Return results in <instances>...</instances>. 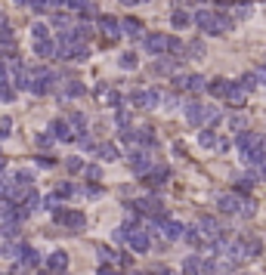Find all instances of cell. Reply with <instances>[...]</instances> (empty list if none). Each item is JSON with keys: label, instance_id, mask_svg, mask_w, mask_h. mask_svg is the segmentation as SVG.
<instances>
[{"label": "cell", "instance_id": "cell-1", "mask_svg": "<svg viewBox=\"0 0 266 275\" xmlns=\"http://www.w3.org/2000/svg\"><path fill=\"white\" fill-rule=\"evenodd\" d=\"M260 254H263V244L257 241V238H251V235H241V238H235V241H229V247L223 250L229 266L245 263V260H257Z\"/></svg>", "mask_w": 266, "mask_h": 275}, {"label": "cell", "instance_id": "cell-2", "mask_svg": "<svg viewBox=\"0 0 266 275\" xmlns=\"http://www.w3.org/2000/svg\"><path fill=\"white\" fill-rule=\"evenodd\" d=\"M235 148H238V155H241V161H251V155L257 152V148H266V136H260V133H251V130H245V133H238L235 136Z\"/></svg>", "mask_w": 266, "mask_h": 275}, {"label": "cell", "instance_id": "cell-3", "mask_svg": "<svg viewBox=\"0 0 266 275\" xmlns=\"http://www.w3.org/2000/svg\"><path fill=\"white\" fill-rule=\"evenodd\" d=\"M53 87H56V74L50 71V68H34L31 71V93L34 96H47V93H53Z\"/></svg>", "mask_w": 266, "mask_h": 275}, {"label": "cell", "instance_id": "cell-4", "mask_svg": "<svg viewBox=\"0 0 266 275\" xmlns=\"http://www.w3.org/2000/svg\"><path fill=\"white\" fill-rule=\"evenodd\" d=\"M217 272V263L214 257H201V254H192L183 263V275H214Z\"/></svg>", "mask_w": 266, "mask_h": 275}, {"label": "cell", "instance_id": "cell-5", "mask_svg": "<svg viewBox=\"0 0 266 275\" xmlns=\"http://www.w3.org/2000/svg\"><path fill=\"white\" fill-rule=\"evenodd\" d=\"M53 220L59 223V226H65V229H72V232H80V229L87 226V216L80 213V210H65V207H59L53 213Z\"/></svg>", "mask_w": 266, "mask_h": 275}, {"label": "cell", "instance_id": "cell-6", "mask_svg": "<svg viewBox=\"0 0 266 275\" xmlns=\"http://www.w3.org/2000/svg\"><path fill=\"white\" fill-rule=\"evenodd\" d=\"M170 84H173V90H186V93L195 96V93H201V90H204L207 81H204L201 74H173Z\"/></svg>", "mask_w": 266, "mask_h": 275}, {"label": "cell", "instance_id": "cell-7", "mask_svg": "<svg viewBox=\"0 0 266 275\" xmlns=\"http://www.w3.org/2000/svg\"><path fill=\"white\" fill-rule=\"evenodd\" d=\"M127 161H130L136 176H149L155 170V161H152V155H149V152H130V155H127Z\"/></svg>", "mask_w": 266, "mask_h": 275}, {"label": "cell", "instance_id": "cell-8", "mask_svg": "<svg viewBox=\"0 0 266 275\" xmlns=\"http://www.w3.org/2000/svg\"><path fill=\"white\" fill-rule=\"evenodd\" d=\"M130 99H133L136 108H146V111H152V108L161 105V93H158V90H136Z\"/></svg>", "mask_w": 266, "mask_h": 275}, {"label": "cell", "instance_id": "cell-9", "mask_svg": "<svg viewBox=\"0 0 266 275\" xmlns=\"http://www.w3.org/2000/svg\"><path fill=\"white\" fill-rule=\"evenodd\" d=\"M241 204H245V198L241 195H235V192H223L217 198V207H220V213H241Z\"/></svg>", "mask_w": 266, "mask_h": 275}, {"label": "cell", "instance_id": "cell-10", "mask_svg": "<svg viewBox=\"0 0 266 275\" xmlns=\"http://www.w3.org/2000/svg\"><path fill=\"white\" fill-rule=\"evenodd\" d=\"M204 111H207V105H201L198 99H189L186 105H183V114H186V121L192 124V127H201L204 124Z\"/></svg>", "mask_w": 266, "mask_h": 275}, {"label": "cell", "instance_id": "cell-11", "mask_svg": "<svg viewBox=\"0 0 266 275\" xmlns=\"http://www.w3.org/2000/svg\"><path fill=\"white\" fill-rule=\"evenodd\" d=\"M143 50H146L149 56L167 53V34H146V37H143Z\"/></svg>", "mask_w": 266, "mask_h": 275}, {"label": "cell", "instance_id": "cell-12", "mask_svg": "<svg viewBox=\"0 0 266 275\" xmlns=\"http://www.w3.org/2000/svg\"><path fill=\"white\" fill-rule=\"evenodd\" d=\"M214 19H217L214 9H195V13H192V25L198 28L201 34H211L214 31Z\"/></svg>", "mask_w": 266, "mask_h": 275}, {"label": "cell", "instance_id": "cell-13", "mask_svg": "<svg viewBox=\"0 0 266 275\" xmlns=\"http://www.w3.org/2000/svg\"><path fill=\"white\" fill-rule=\"evenodd\" d=\"M16 266H22V269H34V266H40V254L34 250L31 244H19V260H16Z\"/></svg>", "mask_w": 266, "mask_h": 275}, {"label": "cell", "instance_id": "cell-14", "mask_svg": "<svg viewBox=\"0 0 266 275\" xmlns=\"http://www.w3.org/2000/svg\"><path fill=\"white\" fill-rule=\"evenodd\" d=\"M195 229H198V235H201V238H211V241H217V238L226 232V229H220V223L214 220V216H201Z\"/></svg>", "mask_w": 266, "mask_h": 275}, {"label": "cell", "instance_id": "cell-15", "mask_svg": "<svg viewBox=\"0 0 266 275\" xmlns=\"http://www.w3.org/2000/svg\"><path fill=\"white\" fill-rule=\"evenodd\" d=\"M158 229H161V238H164V241H180L183 232H186V226L177 223V220H164Z\"/></svg>", "mask_w": 266, "mask_h": 275}, {"label": "cell", "instance_id": "cell-16", "mask_svg": "<svg viewBox=\"0 0 266 275\" xmlns=\"http://www.w3.org/2000/svg\"><path fill=\"white\" fill-rule=\"evenodd\" d=\"M50 133H53V139H62V142H72L75 139V133H72V127H68L65 118H56L50 124Z\"/></svg>", "mask_w": 266, "mask_h": 275}, {"label": "cell", "instance_id": "cell-17", "mask_svg": "<svg viewBox=\"0 0 266 275\" xmlns=\"http://www.w3.org/2000/svg\"><path fill=\"white\" fill-rule=\"evenodd\" d=\"M204 90H207V93H211L214 99H226V93H229V81L217 74V77H211V81L204 84Z\"/></svg>", "mask_w": 266, "mask_h": 275}, {"label": "cell", "instance_id": "cell-18", "mask_svg": "<svg viewBox=\"0 0 266 275\" xmlns=\"http://www.w3.org/2000/svg\"><path fill=\"white\" fill-rule=\"evenodd\" d=\"M143 31H146V28H143V22H140V19H133V16L121 19V34H127V37H146Z\"/></svg>", "mask_w": 266, "mask_h": 275}, {"label": "cell", "instance_id": "cell-19", "mask_svg": "<svg viewBox=\"0 0 266 275\" xmlns=\"http://www.w3.org/2000/svg\"><path fill=\"white\" fill-rule=\"evenodd\" d=\"M96 158H102V161H118L121 158V148L114 145V142H96Z\"/></svg>", "mask_w": 266, "mask_h": 275}, {"label": "cell", "instance_id": "cell-20", "mask_svg": "<svg viewBox=\"0 0 266 275\" xmlns=\"http://www.w3.org/2000/svg\"><path fill=\"white\" fill-rule=\"evenodd\" d=\"M47 269L56 272V275L68 269V254H65V250H53V254L47 257Z\"/></svg>", "mask_w": 266, "mask_h": 275}, {"label": "cell", "instance_id": "cell-21", "mask_svg": "<svg viewBox=\"0 0 266 275\" xmlns=\"http://www.w3.org/2000/svg\"><path fill=\"white\" fill-rule=\"evenodd\" d=\"M99 31L102 34H109V37H118L121 34V19H114V16H99Z\"/></svg>", "mask_w": 266, "mask_h": 275}, {"label": "cell", "instance_id": "cell-22", "mask_svg": "<svg viewBox=\"0 0 266 275\" xmlns=\"http://www.w3.org/2000/svg\"><path fill=\"white\" fill-rule=\"evenodd\" d=\"M143 179H146V186H152V189H155V186H164V182L170 179V170H167L164 164H161V167H155L152 173H149V176H143Z\"/></svg>", "mask_w": 266, "mask_h": 275}, {"label": "cell", "instance_id": "cell-23", "mask_svg": "<svg viewBox=\"0 0 266 275\" xmlns=\"http://www.w3.org/2000/svg\"><path fill=\"white\" fill-rule=\"evenodd\" d=\"M232 28H235V19H232V16L217 13V19H214V31H211V34H229Z\"/></svg>", "mask_w": 266, "mask_h": 275}, {"label": "cell", "instance_id": "cell-24", "mask_svg": "<svg viewBox=\"0 0 266 275\" xmlns=\"http://www.w3.org/2000/svg\"><path fill=\"white\" fill-rule=\"evenodd\" d=\"M245 99H248V93L241 90V84H238V81H229V93H226V102H232V105H245Z\"/></svg>", "mask_w": 266, "mask_h": 275}, {"label": "cell", "instance_id": "cell-25", "mask_svg": "<svg viewBox=\"0 0 266 275\" xmlns=\"http://www.w3.org/2000/svg\"><path fill=\"white\" fill-rule=\"evenodd\" d=\"M170 25L173 28H189L192 25V13H186V9H173V13H170Z\"/></svg>", "mask_w": 266, "mask_h": 275}, {"label": "cell", "instance_id": "cell-26", "mask_svg": "<svg viewBox=\"0 0 266 275\" xmlns=\"http://www.w3.org/2000/svg\"><path fill=\"white\" fill-rule=\"evenodd\" d=\"M84 93H87V87L80 84V81H68V84L62 87V96H65V99H77V96H84Z\"/></svg>", "mask_w": 266, "mask_h": 275}, {"label": "cell", "instance_id": "cell-27", "mask_svg": "<svg viewBox=\"0 0 266 275\" xmlns=\"http://www.w3.org/2000/svg\"><path fill=\"white\" fill-rule=\"evenodd\" d=\"M34 53L40 56V59H50V56L56 53V43L47 37V40H34Z\"/></svg>", "mask_w": 266, "mask_h": 275}, {"label": "cell", "instance_id": "cell-28", "mask_svg": "<svg viewBox=\"0 0 266 275\" xmlns=\"http://www.w3.org/2000/svg\"><path fill=\"white\" fill-rule=\"evenodd\" d=\"M65 6L72 9V13H80V16H90V9H93L90 0H65Z\"/></svg>", "mask_w": 266, "mask_h": 275}, {"label": "cell", "instance_id": "cell-29", "mask_svg": "<svg viewBox=\"0 0 266 275\" xmlns=\"http://www.w3.org/2000/svg\"><path fill=\"white\" fill-rule=\"evenodd\" d=\"M177 68H180V59H161V62H155L158 74H177Z\"/></svg>", "mask_w": 266, "mask_h": 275}, {"label": "cell", "instance_id": "cell-30", "mask_svg": "<svg viewBox=\"0 0 266 275\" xmlns=\"http://www.w3.org/2000/svg\"><path fill=\"white\" fill-rule=\"evenodd\" d=\"M53 195H56L59 201H62V198H75V195H77V186H75V182H59Z\"/></svg>", "mask_w": 266, "mask_h": 275}, {"label": "cell", "instance_id": "cell-31", "mask_svg": "<svg viewBox=\"0 0 266 275\" xmlns=\"http://www.w3.org/2000/svg\"><path fill=\"white\" fill-rule=\"evenodd\" d=\"M118 65L124 68V71H136V65H140V59H136V53H121Z\"/></svg>", "mask_w": 266, "mask_h": 275}, {"label": "cell", "instance_id": "cell-32", "mask_svg": "<svg viewBox=\"0 0 266 275\" xmlns=\"http://www.w3.org/2000/svg\"><path fill=\"white\" fill-rule=\"evenodd\" d=\"M133 133H136V142L155 145V130H152V127H140V130H133Z\"/></svg>", "mask_w": 266, "mask_h": 275}, {"label": "cell", "instance_id": "cell-33", "mask_svg": "<svg viewBox=\"0 0 266 275\" xmlns=\"http://www.w3.org/2000/svg\"><path fill=\"white\" fill-rule=\"evenodd\" d=\"M198 142H201L204 148H214V145H217V133H214L211 127H204V130L198 133Z\"/></svg>", "mask_w": 266, "mask_h": 275}, {"label": "cell", "instance_id": "cell-34", "mask_svg": "<svg viewBox=\"0 0 266 275\" xmlns=\"http://www.w3.org/2000/svg\"><path fill=\"white\" fill-rule=\"evenodd\" d=\"M251 74V81H254V87H266V65H257L254 71H248Z\"/></svg>", "mask_w": 266, "mask_h": 275}, {"label": "cell", "instance_id": "cell-35", "mask_svg": "<svg viewBox=\"0 0 266 275\" xmlns=\"http://www.w3.org/2000/svg\"><path fill=\"white\" fill-rule=\"evenodd\" d=\"M31 37L34 40H47L50 37V28L43 25V22H34V25H31Z\"/></svg>", "mask_w": 266, "mask_h": 275}, {"label": "cell", "instance_id": "cell-36", "mask_svg": "<svg viewBox=\"0 0 266 275\" xmlns=\"http://www.w3.org/2000/svg\"><path fill=\"white\" fill-rule=\"evenodd\" d=\"M114 124H118L121 130H130V111H127V108H118V111H114Z\"/></svg>", "mask_w": 266, "mask_h": 275}, {"label": "cell", "instance_id": "cell-37", "mask_svg": "<svg viewBox=\"0 0 266 275\" xmlns=\"http://www.w3.org/2000/svg\"><path fill=\"white\" fill-rule=\"evenodd\" d=\"M84 173H87V179H90V182H99V179H102V167L87 164V167H84Z\"/></svg>", "mask_w": 266, "mask_h": 275}, {"label": "cell", "instance_id": "cell-38", "mask_svg": "<svg viewBox=\"0 0 266 275\" xmlns=\"http://www.w3.org/2000/svg\"><path fill=\"white\" fill-rule=\"evenodd\" d=\"M183 238H186V241H189L192 247H198V244H201V235H198V229H195V226H192V229H186V232H183Z\"/></svg>", "mask_w": 266, "mask_h": 275}, {"label": "cell", "instance_id": "cell-39", "mask_svg": "<svg viewBox=\"0 0 266 275\" xmlns=\"http://www.w3.org/2000/svg\"><path fill=\"white\" fill-rule=\"evenodd\" d=\"M251 186H254V176L248 173L245 179H238V182H235V195H241V192H245V195H248V192H251Z\"/></svg>", "mask_w": 266, "mask_h": 275}, {"label": "cell", "instance_id": "cell-40", "mask_svg": "<svg viewBox=\"0 0 266 275\" xmlns=\"http://www.w3.org/2000/svg\"><path fill=\"white\" fill-rule=\"evenodd\" d=\"M65 167H68V173H80V170H84V161H80V158H68Z\"/></svg>", "mask_w": 266, "mask_h": 275}, {"label": "cell", "instance_id": "cell-41", "mask_svg": "<svg viewBox=\"0 0 266 275\" xmlns=\"http://www.w3.org/2000/svg\"><path fill=\"white\" fill-rule=\"evenodd\" d=\"M204 121L220 124V121H223V111H220V108H207V111H204Z\"/></svg>", "mask_w": 266, "mask_h": 275}, {"label": "cell", "instance_id": "cell-42", "mask_svg": "<svg viewBox=\"0 0 266 275\" xmlns=\"http://www.w3.org/2000/svg\"><path fill=\"white\" fill-rule=\"evenodd\" d=\"M0 43H3V47H13V43H16L13 28H3V31H0Z\"/></svg>", "mask_w": 266, "mask_h": 275}, {"label": "cell", "instance_id": "cell-43", "mask_svg": "<svg viewBox=\"0 0 266 275\" xmlns=\"http://www.w3.org/2000/svg\"><path fill=\"white\" fill-rule=\"evenodd\" d=\"M53 142H56V139H53V133H50V130H47V133H38V145H40V148H50Z\"/></svg>", "mask_w": 266, "mask_h": 275}, {"label": "cell", "instance_id": "cell-44", "mask_svg": "<svg viewBox=\"0 0 266 275\" xmlns=\"http://www.w3.org/2000/svg\"><path fill=\"white\" fill-rule=\"evenodd\" d=\"M40 204H43V207H47V210H53V213L59 210V198H56V195H47V198H43Z\"/></svg>", "mask_w": 266, "mask_h": 275}, {"label": "cell", "instance_id": "cell-45", "mask_svg": "<svg viewBox=\"0 0 266 275\" xmlns=\"http://www.w3.org/2000/svg\"><path fill=\"white\" fill-rule=\"evenodd\" d=\"M161 102H164L167 108H177V105H180V99H177V93H164V96H161Z\"/></svg>", "mask_w": 266, "mask_h": 275}, {"label": "cell", "instance_id": "cell-46", "mask_svg": "<svg viewBox=\"0 0 266 275\" xmlns=\"http://www.w3.org/2000/svg\"><path fill=\"white\" fill-rule=\"evenodd\" d=\"M251 16V3H238L235 6V19H248Z\"/></svg>", "mask_w": 266, "mask_h": 275}, {"label": "cell", "instance_id": "cell-47", "mask_svg": "<svg viewBox=\"0 0 266 275\" xmlns=\"http://www.w3.org/2000/svg\"><path fill=\"white\" fill-rule=\"evenodd\" d=\"M167 53H183V43L177 37H167Z\"/></svg>", "mask_w": 266, "mask_h": 275}, {"label": "cell", "instance_id": "cell-48", "mask_svg": "<svg viewBox=\"0 0 266 275\" xmlns=\"http://www.w3.org/2000/svg\"><path fill=\"white\" fill-rule=\"evenodd\" d=\"M189 53H192V56H204V43H201V40H192V43H189Z\"/></svg>", "mask_w": 266, "mask_h": 275}, {"label": "cell", "instance_id": "cell-49", "mask_svg": "<svg viewBox=\"0 0 266 275\" xmlns=\"http://www.w3.org/2000/svg\"><path fill=\"white\" fill-rule=\"evenodd\" d=\"M96 275H124V272H118L114 266H106V263H102V266L96 269Z\"/></svg>", "mask_w": 266, "mask_h": 275}, {"label": "cell", "instance_id": "cell-50", "mask_svg": "<svg viewBox=\"0 0 266 275\" xmlns=\"http://www.w3.org/2000/svg\"><path fill=\"white\" fill-rule=\"evenodd\" d=\"M87 195H90V198H99V195H102V186H99V182H90V186H87Z\"/></svg>", "mask_w": 266, "mask_h": 275}, {"label": "cell", "instance_id": "cell-51", "mask_svg": "<svg viewBox=\"0 0 266 275\" xmlns=\"http://www.w3.org/2000/svg\"><path fill=\"white\" fill-rule=\"evenodd\" d=\"M9 130H13V121L3 118V121H0V136H9Z\"/></svg>", "mask_w": 266, "mask_h": 275}, {"label": "cell", "instance_id": "cell-52", "mask_svg": "<svg viewBox=\"0 0 266 275\" xmlns=\"http://www.w3.org/2000/svg\"><path fill=\"white\" fill-rule=\"evenodd\" d=\"M38 164H40V167H53V164H56V158H53V155H40V158H38Z\"/></svg>", "mask_w": 266, "mask_h": 275}, {"label": "cell", "instance_id": "cell-53", "mask_svg": "<svg viewBox=\"0 0 266 275\" xmlns=\"http://www.w3.org/2000/svg\"><path fill=\"white\" fill-rule=\"evenodd\" d=\"M251 176H260V179H266V161H263L260 167H251Z\"/></svg>", "mask_w": 266, "mask_h": 275}, {"label": "cell", "instance_id": "cell-54", "mask_svg": "<svg viewBox=\"0 0 266 275\" xmlns=\"http://www.w3.org/2000/svg\"><path fill=\"white\" fill-rule=\"evenodd\" d=\"M217 152H229V139H223V136H217Z\"/></svg>", "mask_w": 266, "mask_h": 275}, {"label": "cell", "instance_id": "cell-55", "mask_svg": "<svg viewBox=\"0 0 266 275\" xmlns=\"http://www.w3.org/2000/svg\"><path fill=\"white\" fill-rule=\"evenodd\" d=\"M232 130H245V118H241V114L232 118Z\"/></svg>", "mask_w": 266, "mask_h": 275}, {"label": "cell", "instance_id": "cell-56", "mask_svg": "<svg viewBox=\"0 0 266 275\" xmlns=\"http://www.w3.org/2000/svg\"><path fill=\"white\" fill-rule=\"evenodd\" d=\"M59 6H65V0H47V9H59Z\"/></svg>", "mask_w": 266, "mask_h": 275}, {"label": "cell", "instance_id": "cell-57", "mask_svg": "<svg viewBox=\"0 0 266 275\" xmlns=\"http://www.w3.org/2000/svg\"><path fill=\"white\" fill-rule=\"evenodd\" d=\"M121 3H124V6H133V3H140V0H121Z\"/></svg>", "mask_w": 266, "mask_h": 275}, {"label": "cell", "instance_id": "cell-58", "mask_svg": "<svg viewBox=\"0 0 266 275\" xmlns=\"http://www.w3.org/2000/svg\"><path fill=\"white\" fill-rule=\"evenodd\" d=\"M155 275H173V272H167V269H161V272H155Z\"/></svg>", "mask_w": 266, "mask_h": 275}, {"label": "cell", "instance_id": "cell-59", "mask_svg": "<svg viewBox=\"0 0 266 275\" xmlns=\"http://www.w3.org/2000/svg\"><path fill=\"white\" fill-rule=\"evenodd\" d=\"M16 3H19V6H25V3H28V0H16Z\"/></svg>", "mask_w": 266, "mask_h": 275}, {"label": "cell", "instance_id": "cell-60", "mask_svg": "<svg viewBox=\"0 0 266 275\" xmlns=\"http://www.w3.org/2000/svg\"><path fill=\"white\" fill-rule=\"evenodd\" d=\"M217 3H220V6H226V3H229V0H217Z\"/></svg>", "mask_w": 266, "mask_h": 275}, {"label": "cell", "instance_id": "cell-61", "mask_svg": "<svg viewBox=\"0 0 266 275\" xmlns=\"http://www.w3.org/2000/svg\"><path fill=\"white\" fill-rule=\"evenodd\" d=\"M0 220H3V204H0Z\"/></svg>", "mask_w": 266, "mask_h": 275}, {"label": "cell", "instance_id": "cell-62", "mask_svg": "<svg viewBox=\"0 0 266 275\" xmlns=\"http://www.w3.org/2000/svg\"><path fill=\"white\" fill-rule=\"evenodd\" d=\"M238 3H254V0H238Z\"/></svg>", "mask_w": 266, "mask_h": 275}, {"label": "cell", "instance_id": "cell-63", "mask_svg": "<svg viewBox=\"0 0 266 275\" xmlns=\"http://www.w3.org/2000/svg\"><path fill=\"white\" fill-rule=\"evenodd\" d=\"M198 3H201V0H198Z\"/></svg>", "mask_w": 266, "mask_h": 275}, {"label": "cell", "instance_id": "cell-64", "mask_svg": "<svg viewBox=\"0 0 266 275\" xmlns=\"http://www.w3.org/2000/svg\"><path fill=\"white\" fill-rule=\"evenodd\" d=\"M241 275H245V272H241Z\"/></svg>", "mask_w": 266, "mask_h": 275}]
</instances>
